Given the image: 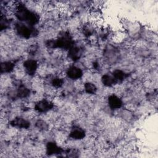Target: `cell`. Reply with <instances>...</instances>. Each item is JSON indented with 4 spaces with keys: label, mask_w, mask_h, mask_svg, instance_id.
<instances>
[{
    "label": "cell",
    "mask_w": 158,
    "mask_h": 158,
    "mask_svg": "<svg viewBox=\"0 0 158 158\" xmlns=\"http://www.w3.org/2000/svg\"><path fill=\"white\" fill-rule=\"evenodd\" d=\"M23 67L24 68L25 72L30 75L35 74L38 69L37 62L34 60H27L25 61Z\"/></svg>",
    "instance_id": "2"
},
{
    "label": "cell",
    "mask_w": 158,
    "mask_h": 158,
    "mask_svg": "<svg viewBox=\"0 0 158 158\" xmlns=\"http://www.w3.org/2000/svg\"><path fill=\"white\" fill-rule=\"evenodd\" d=\"M84 88L86 92L90 94H94L97 91V88L96 85L90 81H87L85 83Z\"/></svg>",
    "instance_id": "9"
},
{
    "label": "cell",
    "mask_w": 158,
    "mask_h": 158,
    "mask_svg": "<svg viewBox=\"0 0 158 158\" xmlns=\"http://www.w3.org/2000/svg\"><path fill=\"white\" fill-rule=\"evenodd\" d=\"M52 103L47 99H41L35 105V109L36 111L40 112H45L51 109Z\"/></svg>",
    "instance_id": "1"
},
{
    "label": "cell",
    "mask_w": 158,
    "mask_h": 158,
    "mask_svg": "<svg viewBox=\"0 0 158 158\" xmlns=\"http://www.w3.org/2000/svg\"><path fill=\"white\" fill-rule=\"evenodd\" d=\"M59 147L55 143H49L47 146V152L51 154H56L59 152Z\"/></svg>",
    "instance_id": "11"
},
{
    "label": "cell",
    "mask_w": 158,
    "mask_h": 158,
    "mask_svg": "<svg viewBox=\"0 0 158 158\" xmlns=\"http://www.w3.org/2000/svg\"><path fill=\"white\" fill-rule=\"evenodd\" d=\"M67 75L69 78L73 80L79 79L82 75L81 70L76 66H71L67 70Z\"/></svg>",
    "instance_id": "3"
},
{
    "label": "cell",
    "mask_w": 158,
    "mask_h": 158,
    "mask_svg": "<svg viewBox=\"0 0 158 158\" xmlns=\"http://www.w3.org/2000/svg\"><path fill=\"white\" fill-rule=\"evenodd\" d=\"M14 65L10 62H4L1 64V72H10L14 70Z\"/></svg>",
    "instance_id": "12"
},
{
    "label": "cell",
    "mask_w": 158,
    "mask_h": 158,
    "mask_svg": "<svg viewBox=\"0 0 158 158\" xmlns=\"http://www.w3.org/2000/svg\"><path fill=\"white\" fill-rule=\"evenodd\" d=\"M17 95L20 98H26L30 94L29 88H27L25 85L19 86L17 89Z\"/></svg>",
    "instance_id": "10"
},
{
    "label": "cell",
    "mask_w": 158,
    "mask_h": 158,
    "mask_svg": "<svg viewBox=\"0 0 158 158\" xmlns=\"http://www.w3.org/2000/svg\"><path fill=\"white\" fill-rule=\"evenodd\" d=\"M112 76L114 77V78H115L116 81H121V80H123V78L125 77V73L123 72L117 70L114 71Z\"/></svg>",
    "instance_id": "13"
},
{
    "label": "cell",
    "mask_w": 158,
    "mask_h": 158,
    "mask_svg": "<svg viewBox=\"0 0 158 158\" xmlns=\"http://www.w3.org/2000/svg\"><path fill=\"white\" fill-rule=\"evenodd\" d=\"M108 104L113 109H119L122 104V100L116 95H111L108 98Z\"/></svg>",
    "instance_id": "4"
},
{
    "label": "cell",
    "mask_w": 158,
    "mask_h": 158,
    "mask_svg": "<svg viewBox=\"0 0 158 158\" xmlns=\"http://www.w3.org/2000/svg\"><path fill=\"white\" fill-rule=\"evenodd\" d=\"M12 125L13 127L22 128H27L29 127V122L23 118H14L12 122Z\"/></svg>",
    "instance_id": "6"
},
{
    "label": "cell",
    "mask_w": 158,
    "mask_h": 158,
    "mask_svg": "<svg viewBox=\"0 0 158 158\" xmlns=\"http://www.w3.org/2000/svg\"><path fill=\"white\" fill-rule=\"evenodd\" d=\"M101 81L104 85L108 87L112 86L114 84H115L117 82L113 76H111L107 74H105L104 75L102 76V77L101 78Z\"/></svg>",
    "instance_id": "8"
},
{
    "label": "cell",
    "mask_w": 158,
    "mask_h": 158,
    "mask_svg": "<svg viewBox=\"0 0 158 158\" xmlns=\"http://www.w3.org/2000/svg\"><path fill=\"white\" fill-rule=\"evenodd\" d=\"M17 33L23 38H28L32 34V30L26 25H20L17 28Z\"/></svg>",
    "instance_id": "7"
},
{
    "label": "cell",
    "mask_w": 158,
    "mask_h": 158,
    "mask_svg": "<svg viewBox=\"0 0 158 158\" xmlns=\"http://www.w3.org/2000/svg\"><path fill=\"white\" fill-rule=\"evenodd\" d=\"M85 133L83 130L79 127H75L72 128L70 133V136L74 140H80L84 138Z\"/></svg>",
    "instance_id": "5"
}]
</instances>
